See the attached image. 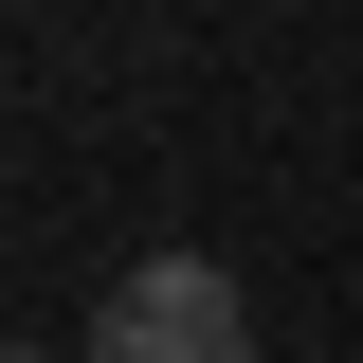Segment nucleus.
I'll use <instances>...</instances> for the list:
<instances>
[{
	"label": "nucleus",
	"instance_id": "obj_1",
	"mask_svg": "<svg viewBox=\"0 0 363 363\" xmlns=\"http://www.w3.org/2000/svg\"><path fill=\"white\" fill-rule=\"evenodd\" d=\"M91 363H255V309H236L218 255H145V272H109Z\"/></svg>",
	"mask_w": 363,
	"mask_h": 363
},
{
	"label": "nucleus",
	"instance_id": "obj_2",
	"mask_svg": "<svg viewBox=\"0 0 363 363\" xmlns=\"http://www.w3.org/2000/svg\"><path fill=\"white\" fill-rule=\"evenodd\" d=\"M18 363H55V345H18Z\"/></svg>",
	"mask_w": 363,
	"mask_h": 363
}]
</instances>
